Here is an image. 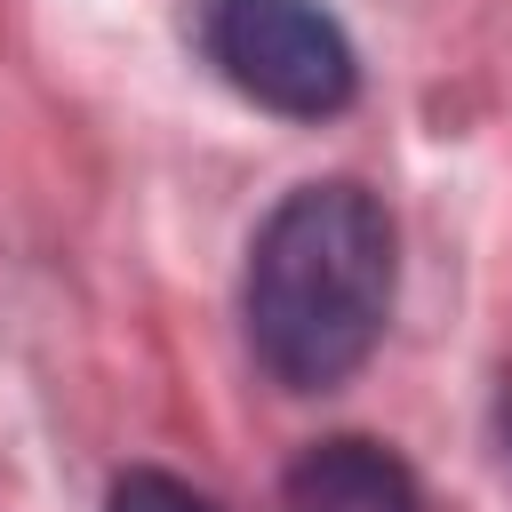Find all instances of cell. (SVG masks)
<instances>
[{
  "label": "cell",
  "mask_w": 512,
  "mask_h": 512,
  "mask_svg": "<svg viewBox=\"0 0 512 512\" xmlns=\"http://www.w3.org/2000/svg\"><path fill=\"white\" fill-rule=\"evenodd\" d=\"M200 48L248 104L288 112V120H328L360 88L352 40L336 32L320 0H208Z\"/></svg>",
  "instance_id": "7a4b0ae2"
},
{
  "label": "cell",
  "mask_w": 512,
  "mask_h": 512,
  "mask_svg": "<svg viewBox=\"0 0 512 512\" xmlns=\"http://www.w3.org/2000/svg\"><path fill=\"white\" fill-rule=\"evenodd\" d=\"M392 320V216L360 184H296L248 248V344L288 392L344 384Z\"/></svg>",
  "instance_id": "6da1fadb"
},
{
  "label": "cell",
  "mask_w": 512,
  "mask_h": 512,
  "mask_svg": "<svg viewBox=\"0 0 512 512\" xmlns=\"http://www.w3.org/2000/svg\"><path fill=\"white\" fill-rule=\"evenodd\" d=\"M280 512H424L408 464L376 440H320L288 464Z\"/></svg>",
  "instance_id": "3957f363"
},
{
  "label": "cell",
  "mask_w": 512,
  "mask_h": 512,
  "mask_svg": "<svg viewBox=\"0 0 512 512\" xmlns=\"http://www.w3.org/2000/svg\"><path fill=\"white\" fill-rule=\"evenodd\" d=\"M104 512H216V504H208L200 488H184L176 472H152V464H144V472H120V480H112V504H104Z\"/></svg>",
  "instance_id": "277c9868"
}]
</instances>
